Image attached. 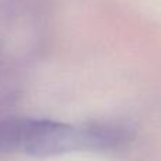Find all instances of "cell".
<instances>
[{
    "mask_svg": "<svg viewBox=\"0 0 161 161\" xmlns=\"http://www.w3.org/2000/svg\"><path fill=\"white\" fill-rule=\"evenodd\" d=\"M82 144L80 131L53 120L6 119L0 122V151L55 156Z\"/></svg>",
    "mask_w": 161,
    "mask_h": 161,
    "instance_id": "1",
    "label": "cell"
}]
</instances>
